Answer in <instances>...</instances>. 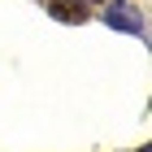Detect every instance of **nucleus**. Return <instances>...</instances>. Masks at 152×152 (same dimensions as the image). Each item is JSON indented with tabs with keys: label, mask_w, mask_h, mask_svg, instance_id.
I'll list each match as a JSON object with an SVG mask.
<instances>
[{
	"label": "nucleus",
	"mask_w": 152,
	"mask_h": 152,
	"mask_svg": "<svg viewBox=\"0 0 152 152\" xmlns=\"http://www.w3.org/2000/svg\"><path fill=\"white\" fill-rule=\"evenodd\" d=\"M109 22H113V26H126V31H139V22L126 13V4H113V9H109Z\"/></svg>",
	"instance_id": "f257e3e1"
}]
</instances>
